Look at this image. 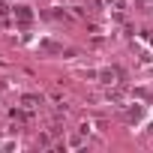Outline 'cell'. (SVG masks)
I'll use <instances>...</instances> for the list:
<instances>
[{
	"label": "cell",
	"mask_w": 153,
	"mask_h": 153,
	"mask_svg": "<svg viewBox=\"0 0 153 153\" xmlns=\"http://www.w3.org/2000/svg\"><path fill=\"white\" fill-rule=\"evenodd\" d=\"M36 102H39L36 96H24V105H27V108H36Z\"/></svg>",
	"instance_id": "1"
}]
</instances>
